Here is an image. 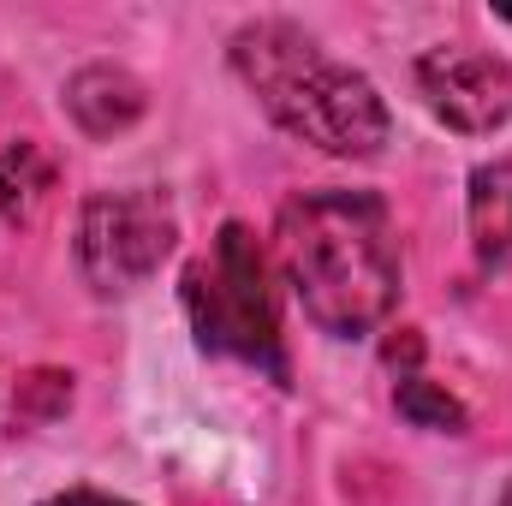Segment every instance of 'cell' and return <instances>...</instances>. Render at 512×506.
<instances>
[{
	"instance_id": "1",
	"label": "cell",
	"mask_w": 512,
	"mask_h": 506,
	"mask_svg": "<svg viewBox=\"0 0 512 506\" xmlns=\"http://www.w3.org/2000/svg\"><path fill=\"white\" fill-rule=\"evenodd\" d=\"M280 268L304 316L334 340L376 334L399 304V251L387 209L364 191L292 197L274 227Z\"/></svg>"
},
{
	"instance_id": "2",
	"label": "cell",
	"mask_w": 512,
	"mask_h": 506,
	"mask_svg": "<svg viewBox=\"0 0 512 506\" xmlns=\"http://www.w3.org/2000/svg\"><path fill=\"white\" fill-rule=\"evenodd\" d=\"M233 72L245 78L262 114L298 143H316L340 161H370L387 143V102L376 84L316 48L286 18H262L233 36Z\"/></svg>"
},
{
	"instance_id": "3",
	"label": "cell",
	"mask_w": 512,
	"mask_h": 506,
	"mask_svg": "<svg viewBox=\"0 0 512 506\" xmlns=\"http://www.w3.org/2000/svg\"><path fill=\"white\" fill-rule=\"evenodd\" d=\"M185 310H191V328H197L203 352H227V358L262 364L268 376H286L274 298H268V268H262L251 227L227 221L221 239H215V256L185 268Z\"/></svg>"
},
{
	"instance_id": "4",
	"label": "cell",
	"mask_w": 512,
	"mask_h": 506,
	"mask_svg": "<svg viewBox=\"0 0 512 506\" xmlns=\"http://www.w3.org/2000/svg\"><path fill=\"white\" fill-rule=\"evenodd\" d=\"M173 239L179 221L161 191H102L84 203L78 221V268L102 298H114L143 286L173 256Z\"/></svg>"
},
{
	"instance_id": "5",
	"label": "cell",
	"mask_w": 512,
	"mask_h": 506,
	"mask_svg": "<svg viewBox=\"0 0 512 506\" xmlns=\"http://www.w3.org/2000/svg\"><path fill=\"white\" fill-rule=\"evenodd\" d=\"M417 90L435 108V120L453 131H495L512 120V66L489 48H429L417 60Z\"/></svg>"
},
{
	"instance_id": "6",
	"label": "cell",
	"mask_w": 512,
	"mask_h": 506,
	"mask_svg": "<svg viewBox=\"0 0 512 506\" xmlns=\"http://www.w3.org/2000/svg\"><path fill=\"white\" fill-rule=\"evenodd\" d=\"M66 114L90 137H114V131L143 120V84L120 66H84L66 84Z\"/></svg>"
},
{
	"instance_id": "7",
	"label": "cell",
	"mask_w": 512,
	"mask_h": 506,
	"mask_svg": "<svg viewBox=\"0 0 512 506\" xmlns=\"http://www.w3.org/2000/svg\"><path fill=\"white\" fill-rule=\"evenodd\" d=\"M465 215H471V245L483 256V268L512 274V161H495V167L471 173Z\"/></svg>"
},
{
	"instance_id": "8",
	"label": "cell",
	"mask_w": 512,
	"mask_h": 506,
	"mask_svg": "<svg viewBox=\"0 0 512 506\" xmlns=\"http://www.w3.org/2000/svg\"><path fill=\"white\" fill-rule=\"evenodd\" d=\"M48 191V161H42V149L36 143H12L6 155H0V215L6 221H18V215H30V203Z\"/></svg>"
},
{
	"instance_id": "9",
	"label": "cell",
	"mask_w": 512,
	"mask_h": 506,
	"mask_svg": "<svg viewBox=\"0 0 512 506\" xmlns=\"http://www.w3.org/2000/svg\"><path fill=\"white\" fill-rule=\"evenodd\" d=\"M399 417H411L417 429H447V435H459L465 429V405L447 393V387H435L429 376H399Z\"/></svg>"
},
{
	"instance_id": "10",
	"label": "cell",
	"mask_w": 512,
	"mask_h": 506,
	"mask_svg": "<svg viewBox=\"0 0 512 506\" xmlns=\"http://www.w3.org/2000/svg\"><path fill=\"white\" fill-rule=\"evenodd\" d=\"M417 358H423V340H417L411 328H399V340H387V364H393V370L405 364V376H411V364H417Z\"/></svg>"
},
{
	"instance_id": "11",
	"label": "cell",
	"mask_w": 512,
	"mask_h": 506,
	"mask_svg": "<svg viewBox=\"0 0 512 506\" xmlns=\"http://www.w3.org/2000/svg\"><path fill=\"white\" fill-rule=\"evenodd\" d=\"M42 506H131V501L102 495V489H66V495H54V501H42Z\"/></svg>"
},
{
	"instance_id": "12",
	"label": "cell",
	"mask_w": 512,
	"mask_h": 506,
	"mask_svg": "<svg viewBox=\"0 0 512 506\" xmlns=\"http://www.w3.org/2000/svg\"><path fill=\"white\" fill-rule=\"evenodd\" d=\"M495 506H512V483H507V495H501V501H495Z\"/></svg>"
}]
</instances>
